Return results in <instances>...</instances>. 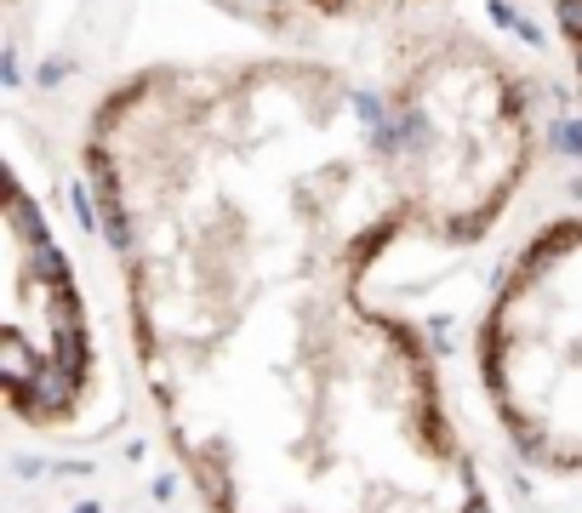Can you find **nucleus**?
<instances>
[{"label": "nucleus", "instance_id": "f257e3e1", "mask_svg": "<svg viewBox=\"0 0 582 513\" xmlns=\"http://www.w3.org/2000/svg\"><path fill=\"white\" fill-rule=\"evenodd\" d=\"M218 7L263 23H297V18H366V12L405 7V0H218Z\"/></svg>", "mask_w": 582, "mask_h": 513}, {"label": "nucleus", "instance_id": "f03ea898", "mask_svg": "<svg viewBox=\"0 0 582 513\" xmlns=\"http://www.w3.org/2000/svg\"><path fill=\"white\" fill-rule=\"evenodd\" d=\"M554 149H560V154H582V126H576V120H560V126H554Z\"/></svg>", "mask_w": 582, "mask_h": 513}, {"label": "nucleus", "instance_id": "7ed1b4c3", "mask_svg": "<svg viewBox=\"0 0 582 513\" xmlns=\"http://www.w3.org/2000/svg\"><path fill=\"white\" fill-rule=\"evenodd\" d=\"M463 513H491V502H486V496H479V491L468 485V507H463Z\"/></svg>", "mask_w": 582, "mask_h": 513}]
</instances>
